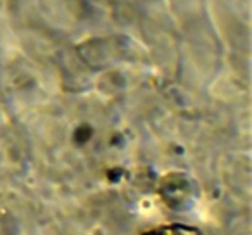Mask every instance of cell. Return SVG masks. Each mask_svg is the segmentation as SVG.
<instances>
[{
    "mask_svg": "<svg viewBox=\"0 0 252 235\" xmlns=\"http://www.w3.org/2000/svg\"><path fill=\"white\" fill-rule=\"evenodd\" d=\"M144 235H202L199 228L189 227V225H180V223H173V225H164V227L154 228V230L147 232Z\"/></svg>",
    "mask_w": 252,
    "mask_h": 235,
    "instance_id": "6da1fadb",
    "label": "cell"
}]
</instances>
